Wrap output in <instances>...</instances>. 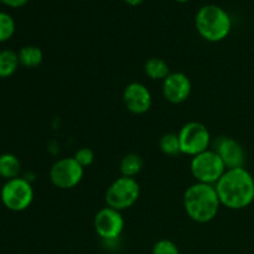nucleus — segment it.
<instances>
[{"instance_id":"1","label":"nucleus","mask_w":254,"mask_h":254,"mask_svg":"<svg viewBox=\"0 0 254 254\" xmlns=\"http://www.w3.org/2000/svg\"><path fill=\"white\" fill-rule=\"evenodd\" d=\"M221 205L243 210L254 201V178L245 168L228 169L215 185Z\"/></svg>"},{"instance_id":"2","label":"nucleus","mask_w":254,"mask_h":254,"mask_svg":"<svg viewBox=\"0 0 254 254\" xmlns=\"http://www.w3.org/2000/svg\"><path fill=\"white\" fill-rule=\"evenodd\" d=\"M184 207L192 221L207 223L215 220L221 207V201L215 185L196 183L184 193Z\"/></svg>"},{"instance_id":"3","label":"nucleus","mask_w":254,"mask_h":254,"mask_svg":"<svg viewBox=\"0 0 254 254\" xmlns=\"http://www.w3.org/2000/svg\"><path fill=\"white\" fill-rule=\"evenodd\" d=\"M195 21L198 34L211 42L225 40L232 27V21L227 11L215 4L201 6L196 14Z\"/></svg>"},{"instance_id":"4","label":"nucleus","mask_w":254,"mask_h":254,"mask_svg":"<svg viewBox=\"0 0 254 254\" xmlns=\"http://www.w3.org/2000/svg\"><path fill=\"white\" fill-rule=\"evenodd\" d=\"M190 169L191 174L197 183L208 184V185H216L227 170L222 159L212 149L192 156Z\"/></svg>"},{"instance_id":"5","label":"nucleus","mask_w":254,"mask_h":254,"mask_svg":"<svg viewBox=\"0 0 254 254\" xmlns=\"http://www.w3.org/2000/svg\"><path fill=\"white\" fill-rule=\"evenodd\" d=\"M140 196V186L134 178L121 176L109 185L106 192L107 206L123 211L131 207Z\"/></svg>"},{"instance_id":"6","label":"nucleus","mask_w":254,"mask_h":254,"mask_svg":"<svg viewBox=\"0 0 254 254\" xmlns=\"http://www.w3.org/2000/svg\"><path fill=\"white\" fill-rule=\"evenodd\" d=\"M0 198L7 210L21 212L29 208L34 201V189L26 179H11L2 186L0 191Z\"/></svg>"},{"instance_id":"7","label":"nucleus","mask_w":254,"mask_h":254,"mask_svg":"<svg viewBox=\"0 0 254 254\" xmlns=\"http://www.w3.org/2000/svg\"><path fill=\"white\" fill-rule=\"evenodd\" d=\"M181 154H188L190 156L198 155L210 149L211 134L207 127L200 122H189L179 131Z\"/></svg>"},{"instance_id":"8","label":"nucleus","mask_w":254,"mask_h":254,"mask_svg":"<svg viewBox=\"0 0 254 254\" xmlns=\"http://www.w3.org/2000/svg\"><path fill=\"white\" fill-rule=\"evenodd\" d=\"M84 169L74 158H64L57 160L50 169V180L56 188L62 190L73 189L82 181Z\"/></svg>"},{"instance_id":"9","label":"nucleus","mask_w":254,"mask_h":254,"mask_svg":"<svg viewBox=\"0 0 254 254\" xmlns=\"http://www.w3.org/2000/svg\"><path fill=\"white\" fill-rule=\"evenodd\" d=\"M94 230L106 243L116 242L124 230V218L122 212L114 208H101L94 216Z\"/></svg>"},{"instance_id":"10","label":"nucleus","mask_w":254,"mask_h":254,"mask_svg":"<svg viewBox=\"0 0 254 254\" xmlns=\"http://www.w3.org/2000/svg\"><path fill=\"white\" fill-rule=\"evenodd\" d=\"M212 150H215L222 159L226 169L245 168L246 151L240 141L230 136H218L212 143Z\"/></svg>"},{"instance_id":"11","label":"nucleus","mask_w":254,"mask_h":254,"mask_svg":"<svg viewBox=\"0 0 254 254\" xmlns=\"http://www.w3.org/2000/svg\"><path fill=\"white\" fill-rule=\"evenodd\" d=\"M192 84L183 72H171L163 82V94L173 104H180L190 97Z\"/></svg>"},{"instance_id":"12","label":"nucleus","mask_w":254,"mask_h":254,"mask_svg":"<svg viewBox=\"0 0 254 254\" xmlns=\"http://www.w3.org/2000/svg\"><path fill=\"white\" fill-rule=\"evenodd\" d=\"M123 102L130 113L144 114L151 108L153 98L146 86L139 82H133V83H129L124 89Z\"/></svg>"},{"instance_id":"13","label":"nucleus","mask_w":254,"mask_h":254,"mask_svg":"<svg viewBox=\"0 0 254 254\" xmlns=\"http://www.w3.org/2000/svg\"><path fill=\"white\" fill-rule=\"evenodd\" d=\"M21 171V163L16 155L10 153H5L0 155V178L5 180L19 178Z\"/></svg>"},{"instance_id":"14","label":"nucleus","mask_w":254,"mask_h":254,"mask_svg":"<svg viewBox=\"0 0 254 254\" xmlns=\"http://www.w3.org/2000/svg\"><path fill=\"white\" fill-rule=\"evenodd\" d=\"M19 55L12 50L0 51V78L12 76L19 67Z\"/></svg>"},{"instance_id":"15","label":"nucleus","mask_w":254,"mask_h":254,"mask_svg":"<svg viewBox=\"0 0 254 254\" xmlns=\"http://www.w3.org/2000/svg\"><path fill=\"white\" fill-rule=\"evenodd\" d=\"M144 71L151 79H163V81L171 73L168 62L159 57L149 59L144 64Z\"/></svg>"},{"instance_id":"16","label":"nucleus","mask_w":254,"mask_h":254,"mask_svg":"<svg viewBox=\"0 0 254 254\" xmlns=\"http://www.w3.org/2000/svg\"><path fill=\"white\" fill-rule=\"evenodd\" d=\"M144 161L143 158L140 155L135 153L127 154L121 161V173L122 176H126V178H134L143 170Z\"/></svg>"},{"instance_id":"17","label":"nucleus","mask_w":254,"mask_h":254,"mask_svg":"<svg viewBox=\"0 0 254 254\" xmlns=\"http://www.w3.org/2000/svg\"><path fill=\"white\" fill-rule=\"evenodd\" d=\"M19 61L20 64L27 67V68H35L40 66L44 61V54L41 49L37 46H24L19 51Z\"/></svg>"},{"instance_id":"18","label":"nucleus","mask_w":254,"mask_h":254,"mask_svg":"<svg viewBox=\"0 0 254 254\" xmlns=\"http://www.w3.org/2000/svg\"><path fill=\"white\" fill-rule=\"evenodd\" d=\"M159 148L165 155L176 156L181 154L180 140L179 135L175 133H166L159 140Z\"/></svg>"},{"instance_id":"19","label":"nucleus","mask_w":254,"mask_h":254,"mask_svg":"<svg viewBox=\"0 0 254 254\" xmlns=\"http://www.w3.org/2000/svg\"><path fill=\"white\" fill-rule=\"evenodd\" d=\"M15 32V21L11 15L0 11V42H5Z\"/></svg>"},{"instance_id":"20","label":"nucleus","mask_w":254,"mask_h":254,"mask_svg":"<svg viewBox=\"0 0 254 254\" xmlns=\"http://www.w3.org/2000/svg\"><path fill=\"white\" fill-rule=\"evenodd\" d=\"M151 254H180V251L173 241L161 240L154 245Z\"/></svg>"},{"instance_id":"21","label":"nucleus","mask_w":254,"mask_h":254,"mask_svg":"<svg viewBox=\"0 0 254 254\" xmlns=\"http://www.w3.org/2000/svg\"><path fill=\"white\" fill-rule=\"evenodd\" d=\"M73 158L76 159V161L82 166V168L86 169L93 164L94 153H93V150L89 148H81L76 151V154H74Z\"/></svg>"},{"instance_id":"22","label":"nucleus","mask_w":254,"mask_h":254,"mask_svg":"<svg viewBox=\"0 0 254 254\" xmlns=\"http://www.w3.org/2000/svg\"><path fill=\"white\" fill-rule=\"evenodd\" d=\"M0 1L4 2L5 5H7V6L20 7V6H22V5L26 4L29 0H0Z\"/></svg>"},{"instance_id":"23","label":"nucleus","mask_w":254,"mask_h":254,"mask_svg":"<svg viewBox=\"0 0 254 254\" xmlns=\"http://www.w3.org/2000/svg\"><path fill=\"white\" fill-rule=\"evenodd\" d=\"M124 1H126L127 4H129V5H133V6H136V5L141 4V2H143L144 0H124Z\"/></svg>"},{"instance_id":"24","label":"nucleus","mask_w":254,"mask_h":254,"mask_svg":"<svg viewBox=\"0 0 254 254\" xmlns=\"http://www.w3.org/2000/svg\"><path fill=\"white\" fill-rule=\"evenodd\" d=\"M176 1H181V2H183V1H188V0H176Z\"/></svg>"}]
</instances>
